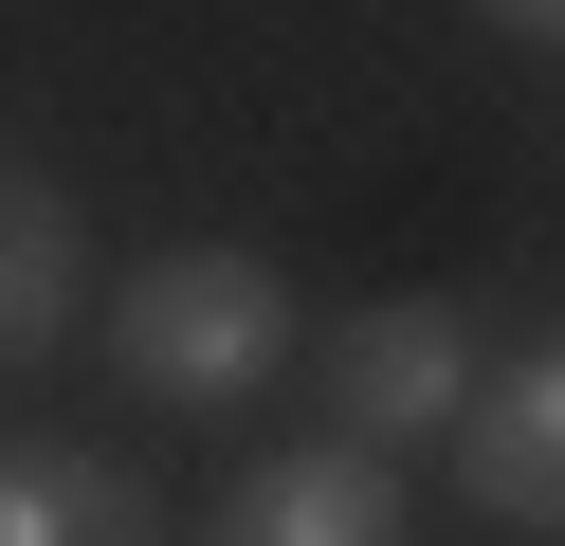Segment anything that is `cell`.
Listing matches in <instances>:
<instances>
[{"label": "cell", "mask_w": 565, "mask_h": 546, "mask_svg": "<svg viewBox=\"0 0 565 546\" xmlns=\"http://www.w3.org/2000/svg\"><path fill=\"white\" fill-rule=\"evenodd\" d=\"M201 546H419V492H402V456H365V437H292V456H256L220 510H201Z\"/></svg>", "instance_id": "277c9868"}, {"label": "cell", "mask_w": 565, "mask_h": 546, "mask_svg": "<svg viewBox=\"0 0 565 546\" xmlns=\"http://www.w3.org/2000/svg\"><path fill=\"white\" fill-rule=\"evenodd\" d=\"M0 546H164V510H147V473H110V456L0 437Z\"/></svg>", "instance_id": "8992f818"}, {"label": "cell", "mask_w": 565, "mask_h": 546, "mask_svg": "<svg viewBox=\"0 0 565 546\" xmlns=\"http://www.w3.org/2000/svg\"><path fill=\"white\" fill-rule=\"evenodd\" d=\"M74 310H92V218H74V182H55V164L0 146V364L74 346Z\"/></svg>", "instance_id": "5b68a950"}, {"label": "cell", "mask_w": 565, "mask_h": 546, "mask_svg": "<svg viewBox=\"0 0 565 546\" xmlns=\"http://www.w3.org/2000/svg\"><path fill=\"white\" fill-rule=\"evenodd\" d=\"M492 36H529V55H565V0H475Z\"/></svg>", "instance_id": "52a82bcc"}, {"label": "cell", "mask_w": 565, "mask_h": 546, "mask_svg": "<svg viewBox=\"0 0 565 546\" xmlns=\"http://www.w3.org/2000/svg\"><path fill=\"white\" fill-rule=\"evenodd\" d=\"M110 364H128V400H164V419H237V400L292 364V274L237 255V237L147 255V274L110 291Z\"/></svg>", "instance_id": "6da1fadb"}, {"label": "cell", "mask_w": 565, "mask_h": 546, "mask_svg": "<svg viewBox=\"0 0 565 546\" xmlns=\"http://www.w3.org/2000/svg\"><path fill=\"white\" fill-rule=\"evenodd\" d=\"M456 400H475V328H456V291H383V310L310 328V419L365 437V456L456 437Z\"/></svg>", "instance_id": "7a4b0ae2"}, {"label": "cell", "mask_w": 565, "mask_h": 546, "mask_svg": "<svg viewBox=\"0 0 565 546\" xmlns=\"http://www.w3.org/2000/svg\"><path fill=\"white\" fill-rule=\"evenodd\" d=\"M438 456H456V510H475V528L565 546V328L511 346V364H475V400H456Z\"/></svg>", "instance_id": "3957f363"}]
</instances>
